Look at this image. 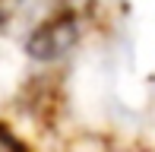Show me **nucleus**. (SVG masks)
Wrapping results in <instances>:
<instances>
[{
    "mask_svg": "<svg viewBox=\"0 0 155 152\" xmlns=\"http://www.w3.org/2000/svg\"><path fill=\"white\" fill-rule=\"evenodd\" d=\"M22 3H25V0H0V35L6 32V25L13 22V16L19 13Z\"/></svg>",
    "mask_w": 155,
    "mask_h": 152,
    "instance_id": "3",
    "label": "nucleus"
},
{
    "mask_svg": "<svg viewBox=\"0 0 155 152\" xmlns=\"http://www.w3.org/2000/svg\"><path fill=\"white\" fill-rule=\"evenodd\" d=\"M0 152H29V146H25L6 124H0Z\"/></svg>",
    "mask_w": 155,
    "mask_h": 152,
    "instance_id": "2",
    "label": "nucleus"
},
{
    "mask_svg": "<svg viewBox=\"0 0 155 152\" xmlns=\"http://www.w3.org/2000/svg\"><path fill=\"white\" fill-rule=\"evenodd\" d=\"M76 38H79V16L73 10H60L32 29L29 41H25V54L32 60L51 64L76 45Z\"/></svg>",
    "mask_w": 155,
    "mask_h": 152,
    "instance_id": "1",
    "label": "nucleus"
}]
</instances>
